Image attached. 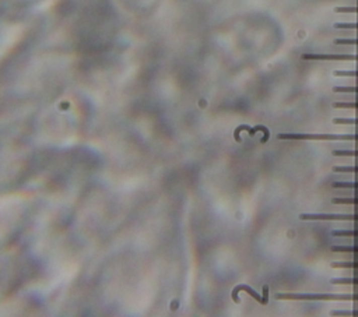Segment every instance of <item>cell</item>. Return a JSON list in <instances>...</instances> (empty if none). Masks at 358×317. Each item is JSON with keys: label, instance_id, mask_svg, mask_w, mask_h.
Here are the masks:
<instances>
[{"label": "cell", "instance_id": "6da1fadb", "mask_svg": "<svg viewBox=\"0 0 358 317\" xmlns=\"http://www.w3.org/2000/svg\"><path fill=\"white\" fill-rule=\"evenodd\" d=\"M276 299L283 300H358L355 293H276Z\"/></svg>", "mask_w": 358, "mask_h": 317}, {"label": "cell", "instance_id": "7a4b0ae2", "mask_svg": "<svg viewBox=\"0 0 358 317\" xmlns=\"http://www.w3.org/2000/svg\"><path fill=\"white\" fill-rule=\"evenodd\" d=\"M278 140H326V141H358V133L351 134H301V133H281Z\"/></svg>", "mask_w": 358, "mask_h": 317}, {"label": "cell", "instance_id": "3957f363", "mask_svg": "<svg viewBox=\"0 0 358 317\" xmlns=\"http://www.w3.org/2000/svg\"><path fill=\"white\" fill-rule=\"evenodd\" d=\"M302 221H358V214H301Z\"/></svg>", "mask_w": 358, "mask_h": 317}, {"label": "cell", "instance_id": "277c9868", "mask_svg": "<svg viewBox=\"0 0 358 317\" xmlns=\"http://www.w3.org/2000/svg\"><path fill=\"white\" fill-rule=\"evenodd\" d=\"M304 60H358V55H325V53H305Z\"/></svg>", "mask_w": 358, "mask_h": 317}, {"label": "cell", "instance_id": "5b68a950", "mask_svg": "<svg viewBox=\"0 0 358 317\" xmlns=\"http://www.w3.org/2000/svg\"><path fill=\"white\" fill-rule=\"evenodd\" d=\"M241 291H245V292H248L249 295H251L252 298L253 299H256L258 300L259 303H262V305H266L264 303V299H263V296H260L253 288H251L249 285H239V286H237L235 289H234V292H233V299L235 300V302H239V298H238V292H241Z\"/></svg>", "mask_w": 358, "mask_h": 317}, {"label": "cell", "instance_id": "8992f818", "mask_svg": "<svg viewBox=\"0 0 358 317\" xmlns=\"http://www.w3.org/2000/svg\"><path fill=\"white\" fill-rule=\"evenodd\" d=\"M333 285H358V278H334L330 281Z\"/></svg>", "mask_w": 358, "mask_h": 317}, {"label": "cell", "instance_id": "52a82bcc", "mask_svg": "<svg viewBox=\"0 0 358 317\" xmlns=\"http://www.w3.org/2000/svg\"><path fill=\"white\" fill-rule=\"evenodd\" d=\"M333 268H358V261H333Z\"/></svg>", "mask_w": 358, "mask_h": 317}, {"label": "cell", "instance_id": "ba28073f", "mask_svg": "<svg viewBox=\"0 0 358 317\" xmlns=\"http://www.w3.org/2000/svg\"><path fill=\"white\" fill-rule=\"evenodd\" d=\"M332 252H343V253H358V245L352 246H332Z\"/></svg>", "mask_w": 358, "mask_h": 317}, {"label": "cell", "instance_id": "9c48e42d", "mask_svg": "<svg viewBox=\"0 0 358 317\" xmlns=\"http://www.w3.org/2000/svg\"><path fill=\"white\" fill-rule=\"evenodd\" d=\"M334 189H358V182H333Z\"/></svg>", "mask_w": 358, "mask_h": 317}, {"label": "cell", "instance_id": "30bf717a", "mask_svg": "<svg viewBox=\"0 0 358 317\" xmlns=\"http://www.w3.org/2000/svg\"><path fill=\"white\" fill-rule=\"evenodd\" d=\"M333 204H355L358 205V197H334L332 200Z\"/></svg>", "mask_w": 358, "mask_h": 317}, {"label": "cell", "instance_id": "8fae6325", "mask_svg": "<svg viewBox=\"0 0 358 317\" xmlns=\"http://www.w3.org/2000/svg\"><path fill=\"white\" fill-rule=\"evenodd\" d=\"M332 154L334 156H358L357 149H333Z\"/></svg>", "mask_w": 358, "mask_h": 317}, {"label": "cell", "instance_id": "7c38bea8", "mask_svg": "<svg viewBox=\"0 0 358 317\" xmlns=\"http://www.w3.org/2000/svg\"><path fill=\"white\" fill-rule=\"evenodd\" d=\"M333 172L336 174H358V165H352V167H333Z\"/></svg>", "mask_w": 358, "mask_h": 317}, {"label": "cell", "instance_id": "4fadbf2b", "mask_svg": "<svg viewBox=\"0 0 358 317\" xmlns=\"http://www.w3.org/2000/svg\"><path fill=\"white\" fill-rule=\"evenodd\" d=\"M333 75H337V77H358V70H334Z\"/></svg>", "mask_w": 358, "mask_h": 317}, {"label": "cell", "instance_id": "5bb4252c", "mask_svg": "<svg viewBox=\"0 0 358 317\" xmlns=\"http://www.w3.org/2000/svg\"><path fill=\"white\" fill-rule=\"evenodd\" d=\"M332 236L358 237V230H333V232H332Z\"/></svg>", "mask_w": 358, "mask_h": 317}, {"label": "cell", "instance_id": "9a60e30c", "mask_svg": "<svg viewBox=\"0 0 358 317\" xmlns=\"http://www.w3.org/2000/svg\"><path fill=\"white\" fill-rule=\"evenodd\" d=\"M334 109L344 108V109H358V102H334L332 105Z\"/></svg>", "mask_w": 358, "mask_h": 317}, {"label": "cell", "instance_id": "2e32d148", "mask_svg": "<svg viewBox=\"0 0 358 317\" xmlns=\"http://www.w3.org/2000/svg\"><path fill=\"white\" fill-rule=\"evenodd\" d=\"M334 125H358V118L357 119H348V118H334L333 119Z\"/></svg>", "mask_w": 358, "mask_h": 317}, {"label": "cell", "instance_id": "e0dca14e", "mask_svg": "<svg viewBox=\"0 0 358 317\" xmlns=\"http://www.w3.org/2000/svg\"><path fill=\"white\" fill-rule=\"evenodd\" d=\"M334 28H337V30H358V23H336Z\"/></svg>", "mask_w": 358, "mask_h": 317}, {"label": "cell", "instance_id": "ac0fdd59", "mask_svg": "<svg viewBox=\"0 0 358 317\" xmlns=\"http://www.w3.org/2000/svg\"><path fill=\"white\" fill-rule=\"evenodd\" d=\"M334 44L337 45H358V38H346V39H334Z\"/></svg>", "mask_w": 358, "mask_h": 317}, {"label": "cell", "instance_id": "d6986e66", "mask_svg": "<svg viewBox=\"0 0 358 317\" xmlns=\"http://www.w3.org/2000/svg\"><path fill=\"white\" fill-rule=\"evenodd\" d=\"M334 93H354L358 94V87H333Z\"/></svg>", "mask_w": 358, "mask_h": 317}, {"label": "cell", "instance_id": "ffe728a7", "mask_svg": "<svg viewBox=\"0 0 358 317\" xmlns=\"http://www.w3.org/2000/svg\"><path fill=\"white\" fill-rule=\"evenodd\" d=\"M336 13H358V7L354 6H348V7H336L334 9Z\"/></svg>", "mask_w": 358, "mask_h": 317}, {"label": "cell", "instance_id": "44dd1931", "mask_svg": "<svg viewBox=\"0 0 358 317\" xmlns=\"http://www.w3.org/2000/svg\"><path fill=\"white\" fill-rule=\"evenodd\" d=\"M333 316H358V311H333Z\"/></svg>", "mask_w": 358, "mask_h": 317}, {"label": "cell", "instance_id": "7402d4cb", "mask_svg": "<svg viewBox=\"0 0 358 317\" xmlns=\"http://www.w3.org/2000/svg\"><path fill=\"white\" fill-rule=\"evenodd\" d=\"M256 130H263L264 137L262 138V143H266V141H267V138H269V136H270V131H269V129H266V127L263 129V126H258V127H256Z\"/></svg>", "mask_w": 358, "mask_h": 317}, {"label": "cell", "instance_id": "603a6c76", "mask_svg": "<svg viewBox=\"0 0 358 317\" xmlns=\"http://www.w3.org/2000/svg\"><path fill=\"white\" fill-rule=\"evenodd\" d=\"M263 299L264 303H267V299H269V286L267 285L263 286Z\"/></svg>", "mask_w": 358, "mask_h": 317}, {"label": "cell", "instance_id": "cb8c5ba5", "mask_svg": "<svg viewBox=\"0 0 358 317\" xmlns=\"http://www.w3.org/2000/svg\"><path fill=\"white\" fill-rule=\"evenodd\" d=\"M244 129H248V130H251V129L248 127V126H244ZM241 130H242V126H241L239 129H237V131H235V138H237L238 141H241V138H239V131H241Z\"/></svg>", "mask_w": 358, "mask_h": 317}]
</instances>
